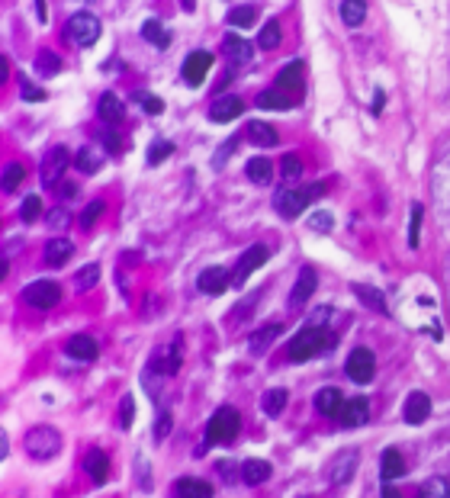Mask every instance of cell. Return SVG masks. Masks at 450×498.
<instances>
[{
  "label": "cell",
  "instance_id": "obj_5",
  "mask_svg": "<svg viewBox=\"0 0 450 498\" xmlns=\"http://www.w3.org/2000/svg\"><path fill=\"white\" fill-rule=\"evenodd\" d=\"M68 164H71V155H68V148L64 145H55V148H49L45 151V158H42V174H39V180H42V187H58L62 183V174L68 170Z\"/></svg>",
  "mask_w": 450,
  "mask_h": 498
},
{
  "label": "cell",
  "instance_id": "obj_42",
  "mask_svg": "<svg viewBox=\"0 0 450 498\" xmlns=\"http://www.w3.org/2000/svg\"><path fill=\"white\" fill-rule=\"evenodd\" d=\"M23 180H26V170H23V164H7V168H4V190H7V193L20 190Z\"/></svg>",
  "mask_w": 450,
  "mask_h": 498
},
{
  "label": "cell",
  "instance_id": "obj_7",
  "mask_svg": "<svg viewBox=\"0 0 450 498\" xmlns=\"http://www.w3.org/2000/svg\"><path fill=\"white\" fill-rule=\"evenodd\" d=\"M357 460H360V450L357 447H347V450H338L332 456V463H328V479L334 485H347L357 473Z\"/></svg>",
  "mask_w": 450,
  "mask_h": 498
},
{
  "label": "cell",
  "instance_id": "obj_58",
  "mask_svg": "<svg viewBox=\"0 0 450 498\" xmlns=\"http://www.w3.org/2000/svg\"><path fill=\"white\" fill-rule=\"evenodd\" d=\"M58 197H62V199H71V197H74V193H77V183H71V180H64V183H58Z\"/></svg>",
  "mask_w": 450,
  "mask_h": 498
},
{
  "label": "cell",
  "instance_id": "obj_17",
  "mask_svg": "<svg viewBox=\"0 0 450 498\" xmlns=\"http://www.w3.org/2000/svg\"><path fill=\"white\" fill-rule=\"evenodd\" d=\"M244 112V103L238 97H215V103L209 106V120L213 122H232Z\"/></svg>",
  "mask_w": 450,
  "mask_h": 498
},
{
  "label": "cell",
  "instance_id": "obj_31",
  "mask_svg": "<svg viewBox=\"0 0 450 498\" xmlns=\"http://www.w3.org/2000/svg\"><path fill=\"white\" fill-rule=\"evenodd\" d=\"M244 174H248L251 183H257V187H267V183L274 180V164H270L267 158H251L248 168H244Z\"/></svg>",
  "mask_w": 450,
  "mask_h": 498
},
{
  "label": "cell",
  "instance_id": "obj_30",
  "mask_svg": "<svg viewBox=\"0 0 450 498\" xmlns=\"http://www.w3.org/2000/svg\"><path fill=\"white\" fill-rule=\"evenodd\" d=\"M225 55L232 58L235 64H248L251 58H254V45L244 42V39H238V35H225Z\"/></svg>",
  "mask_w": 450,
  "mask_h": 498
},
{
  "label": "cell",
  "instance_id": "obj_2",
  "mask_svg": "<svg viewBox=\"0 0 450 498\" xmlns=\"http://www.w3.org/2000/svg\"><path fill=\"white\" fill-rule=\"evenodd\" d=\"M238 431H242V415L232 405H222L206 424V447L209 444H222L225 447V444H232L238 437Z\"/></svg>",
  "mask_w": 450,
  "mask_h": 498
},
{
  "label": "cell",
  "instance_id": "obj_52",
  "mask_svg": "<svg viewBox=\"0 0 450 498\" xmlns=\"http://www.w3.org/2000/svg\"><path fill=\"white\" fill-rule=\"evenodd\" d=\"M100 139H103L106 151H113V155H119V151H123V141L116 139V132H113V126H106V129H103V135H100Z\"/></svg>",
  "mask_w": 450,
  "mask_h": 498
},
{
  "label": "cell",
  "instance_id": "obj_20",
  "mask_svg": "<svg viewBox=\"0 0 450 498\" xmlns=\"http://www.w3.org/2000/svg\"><path fill=\"white\" fill-rule=\"evenodd\" d=\"M380 476H383V482H395L399 476H405V456H402L395 447L383 450V456H380Z\"/></svg>",
  "mask_w": 450,
  "mask_h": 498
},
{
  "label": "cell",
  "instance_id": "obj_45",
  "mask_svg": "<svg viewBox=\"0 0 450 498\" xmlns=\"http://www.w3.org/2000/svg\"><path fill=\"white\" fill-rule=\"evenodd\" d=\"M103 209H106L103 199H94V203H90L87 209H84V216H81V225H84V228H94V222H97V219L103 216Z\"/></svg>",
  "mask_w": 450,
  "mask_h": 498
},
{
  "label": "cell",
  "instance_id": "obj_48",
  "mask_svg": "<svg viewBox=\"0 0 450 498\" xmlns=\"http://www.w3.org/2000/svg\"><path fill=\"white\" fill-rule=\"evenodd\" d=\"M135 100L142 103V110L152 112V116H158V112H164V103H161L154 93H135Z\"/></svg>",
  "mask_w": 450,
  "mask_h": 498
},
{
  "label": "cell",
  "instance_id": "obj_56",
  "mask_svg": "<svg viewBox=\"0 0 450 498\" xmlns=\"http://www.w3.org/2000/svg\"><path fill=\"white\" fill-rule=\"evenodd\" d=\"M45 222H49L52 228H64V225H68V212H64V209H52L49 216H45Z\"/></svg>",
  "mask_w": 450,
  "mask_h": 498
},
{
  "label": "cell",
  "instance_id": "obj_50",
  "mask_svg": "<svg viewBox=\"0 0 450 498\" xmlns=\"http://www.w3.org/2000/svg\"><path fill=\"white\" fill-rule=\"evenodd\" d=\"M167 431H171V412H161L154 421V441H164Z\"/></svg>",
  "mask_w": 450,
  "mask_h": 498
},
{
  "label": "cell",
  "instance_id": "obj_29",
  "mask_svg": "<svg viewBox=\"0 0 450 498\" xmlns=\"http://www.w3.org/2000/svg\"><path fill=\"white\" fill-rule=\"evenodd\" d=\"M103 151H100V148H94V145H87V148H81V151H77V158H74V164H77V170H81V174H97L100 168H103Z\"/></svg>",
  "mask_w": 450,
  "mask_h": 498
},
{
  "label": "cell",
  "instance_id": "obj_18",
  "mask_svg": "<svg viewBox=\"0 0 450 498\" xmlns=\"http://www.w3.org/2000/svg\"><path fill=\"white\" fill-rule=\"evenodd\" d=\"M431 415V399L424 393H412L405 399V408H402V418L409 421V424H424Z\"/></svg>",
  "mask_w": 450,
  "mask_h": 498
},
{
  "label": "cell",
  "instance_id": "obj_28",
  "mask_svg": "<svg viewBox=\"0 0 450 498\" xmlns=\"http://www.w3.org/2000/svg\"><path fill=\"white\" fill-rule=\"evenodd\" d=\"M248 139L254 141L257 148H274V145H277V129L270 126V122L251 120L248 122Z\"/></svg>",
  "mask_w": 450,
  "mask_h": 498
},
{
  "label": "cell",
  "instance_id": "obj_6",
  "mask_svg": "<svg viewBox=\"0 0 450 498\" xmlns=\"http://www.w3.org/2000/svg\"><path fill=\"white\" fill-rule=\"evenodd\" d=\"M68 39L74 45H81V49H87V45H94L100 39V20L94 13H74L68 20Z\"/></svg>",
  "mask_w": 450,
  "mask_h": 498
},
{
  "label": "cell",
  "instance_id": "obj_1",
  "mask_svg": "<svg viewBox=\"0 0 450 498\" xmlns=\"http://www.w3.org/2000/svg\"><path fill=\"white\" fill-rule=\"evenodd\" d=\"M334 341H338V337H334L332 331L312 322L309 328H303L296 337H293L290 347H286V354H290L293 364H305V360H312V357H319V354H325L328 347H334Z\"/></svg>",
  "mask_w": 450,
  "mask_h": 498
},
{
  "label": "cell",
  "instance_id": "obj_43",
  "mask_svg": "<svg viewBox=\"0 0 450 498\" xmlns=\"http://www.w3.org/2000/svg\"><path fill=\"white\" fill-rule=\"evenodd\" d=\"M280 177L283 180H299L303 177V161H299L296 155H283V161H280Z\"/></svg>",
  "mask_w": 450,
  "mask_h": 498
},
{
  "label": "cell",
  "instance_id": "obj_34",
  "mask_svg": "<svg viewBox=\"0 0 450 498\" xmlns=\"http://www.w3.org/2000/svg\"><path fill=\"white\" fill-rule=\"evenodd\" d=\"M286 402H290V393H286V389H267V393H264V399H261L264 415H270V418L283 415Z\"/></svg>",
  "mask_w": 450,
  "mask_h": 498
},
{
  "label": "cell",
  "instance_id": "obj_15",
  "mask_svg": "<svg viewBox=\"0 0 450 498\" xmlns=\"http://www.w3.org/2000/svg\"><path fill=\"white\" fill-rule=\"evenodd\" d=\"M152 366L154 373H161V376H174V373L180 370V341L171 344V347H161V351H154L152 357Z\"/></svg>",
  "mask_w": 450,
  "mask_h": 498
},
{
  "label": "cell",
  "instance_id": "obj_44",
  "mask_svg": "<svg viewBox=\"0 0 450 498\" xmlns=\"http://www.w3.org/2000/svg\"><path fill=\"white\" fill-rule=\"evenodd\" d=\"M174 155V141H154L152 145V151H148V164H152V168H158L161 161H164V158H171Z\"/></svg>",
  "mask_w": 450,
  "mask_h": 498
},
{
  "label": "cell",
  "instance_id": "obj_22",
  "mask_svg": "<svg viewBox=\"0 0 450 498\" xmlns=\"http://www.w3.org/2000/svg\"><path fill=\"white\" fill-rule=\"evenodd\" d=\"M84 470H87V476L97 485L106 482V479H110V456H106L103 450H90V453L84 456Z\"/></svg>",
  "mask_w": 450,
  "mask_h": 498
},
{
  "label": "cell",
  "instance_id": "obj_8",
  "mask_svg": "<svg viewBox=\"0 0 450 498\" xmlns=\"http://www.w3.org/2000/svg\"><path fill=\"white\" fill-rule=\"evenodd\" d=\"M347 376L354 379V383H370L376 373V357L370 347H354L351 354H347V364H344Z\"/></svg>",
  "mask_w": 450,
  "mask_h": 498
},
{
  "label": "cell",
  "instance_id": "obj_12",
  "mask_svg": "<svg viewBox=\"0 0 450 498\" xmlns=\"http://www.w3.org/2000/svg\"><path fill=\"white\" fill-rule=\"evenodd\" d=\"M229 270L225 267H206L200 274V280H196V286H200V293H206V296H219V293H225L229 289Z\"/></svg>",
  "mask_w": 450,
  "mask_h": 498
},
{
  "label": "cell",
  "instance_id": "obj_26",
  "mask_svg": "<svg viewBox=\"0 0 450 498\" xmlns=\"http://www.w3.org/2000/svg\"><path fill=\"white\" fill-rule=\"evenodd\" d=\"M97 112H100V120H103L106 126H119V122H123V116H125L123 100H119L116 93H103V97H100V103H97Z\"/></svg>",
  "mask_w": 450,
  "mask_h": 498
},
{
  "label": "cell",
  "instance_id": "obj_16",
  "mask_svg": "<svg viewBox=\"0 0 450 498\" xmlns=\"http://www.w3.org/2000/svg\"><path fill=\"white\" fill-rule=\"evenodd\" d=\"M64 351H68V357L81 360V364H90V360H97L100 347H97V341H94L90 335H74V337H68Z\"/></svg>",
  "mask_w": 450,
  "mask_h": 498
},
{
  "label": "cell",
  "instance_id": "obj_47",
  "mask_svg": "<svg viewBox=\"0 0 450 498\" xmlns=\"http://www.w3.org/2000/svg\"><path fill=\"white\" fill-rule=\"evenodd\" d=\"M309 225H312V232H332L334 219H332V212H312Z\"/></svg>",
  "mask_w": 450,
  "mask_h": 498
},
{
  "label": "cell",
  "instance_id": "obj_25",
  "mask_svg": "<svg viewBox=\"0 0 450 498\" xmlns=\"http://www.w3.org/2000/svg\"><path fill=\"white\" fill-rule=\"evenodd\" d=\"M174 495L177 498H213V485L203 482V479L184 476V479H177V485H174Z\"/></svg>",
  "mask_w": 450,
  "mask_h": 498
},
{
  "label": "cell",
  "instance_id": "obj_54",
  "mask_svg": "<svg viewBox=\"0 0 450 498\" xmlns=\"http://www.w3.org/2000/svg\"><path fill=\"white\" fill-rule=\"evenodd\" d=\"M132 415H135V402H132V395H125L123 408H119V421H123V428H129V424H132Z\"/></svg>",
  "mask_w": 450,
  "mask_h": 498
},
{
  "label": "cell",
  "instance_id": "obj_14",
  "mask_svg": "<svg viewBox=\"0 0 450 498\" xmlns=\"http://www.w3.org/2000/svg\"><path fill=\"white\" fill-rule=\"evenodd\" d=\"M367 418H370L367 399H351V402H344V408H341V415H338L341 428H347V431L360 428V424H367Z\"/></svg>",
  "mask_w": 450,
  "mask_h": 498
},
{
  "label": "cell",
  "instance_id": "obj_27",
  "mask_svg": "<svg viewBox=\"0 0 450 498\" xmlns=\"http://www.w3.org/2000/svg\"><path fill=\"white\" fill-rule=\"evenodd\" d=\"M71 254H74V245H71L68 238H52L49 245H45V264H49V267H64L71 260Z\"/></svg>",
  "mask_w": 450,
  "mask_h": 498
},
{
  "label": "cell",
  "instance_id": "obj_33",
  "mask_svg": "<svg viewBox=\"0 0 450 498\" xmlns=\"http://www.w3.org/2000/svg\"><path fill=\"white\" fill-rule=\"evenodd\" d=\"M270 463L267 460H248V463H242V479H244V485H261V482H267L270 479Z\"/></svg>",
  "mask_w": 450,
  "mask_h": 498
},
{
  "label": "cell",
  "instance_id": "obj_21",
  "mask_svg": "<svg viewBox=\"0 0 450 498\" xmlns=\"http://www.w3.org/2000/svg\"><path fill=\"white\" fill-rule=\"evenodd\" d=\"M274 209L283 219H296L299 212L305 209V203H303V197H299V190H280L277 197H274Z\"/></svg>",
  "mask_w": 450,
  "mask_h": 498
},
{
  "label": "cell",
  "instance_id": "obj_49",
  "mask_svg": "<svg viewBox=\"0 0 450 498\" xmlns=\"http://www.w3.org/2000/svg\"><path fill=\"white\" fill-rule=\"evenodd\" d=\"M418 228H422V206H412V225H409V245L418 248Z\"/></svg>",
  "mask_w": 450,
  "mask_h": 498
},
{
  "label": "cell",
  "instance_id": "obj_55",
  "mask_svg": "<svg viewBox=\"0 0 450 498\" xmlns=\"http://www.w3.org/2000/svg\"><path fill=\"white\" fill-rule=\"evenodd\" d=\"M215 473H219V476H225V482H235L238 466L232 463V460H219V463H215Z\"/></svg>",
  "mask_w": 450,
  "mask_h": 498
},
{
  "label": "cell",
  "instance_id": "obj_9",
  "mask_svg": "<svg viewBox=\"0 0 450 498\" xmlns=\"http://www.w3.org/2000/svg\"><path fill=\"white\" fill-rule=\"evenodd\" d=\"M267 257H270V248L267 245H251L248 251L238 257V267H235V283H238V286H244V283H248V277L254 274L257 267L267 264Z\"/></svg>",
  "mask_w": 450,
  "mask_h": 498
},
{
  "label": "cell",
  "instance_id": "obj_10",
  "mask_svg": "<svg viewBox=\"0 0 450 498\" xmlns=\"http://www.w3.org/2000/svg\"><path fill=\"white\" fill-rule=\"evenodd\" d=\"M209 68H213V55L209 52H190L187 62H184V81L190 87H200L206 81Z\"/></svg>",
  "mask_w": 450,
  "mask_h": 498
},
{
  "label": "cell",
  "instance_id": "obj_19",
  "mask_svg": "<svg viewBox=\"0 0 450 498\" xmlns=\"http://www.w3.org/2000/svg\"><path fill=\"white\" fill-rule=\"evenodd\" d=\"M303 62H290L283 71H280V78H277V91L290 93V97H299L303 93Z\"/></svg>",
  "mask_w": 450,
  "mask_h": 498
},
{
  "label": "cell",
  "instance_id": "obj_46",
  "mask_svg": "<svg viewBox=\"0 0 450 498\" xmlns=\"http://www.w3.org/2000/svg\"><path fill=\"white\" fill-rule=\"evenodd\" d=\"M20 216H23V222H35V219L42 216V199L39 197H26V199H23Z\"/></svg>",
  "mask_w": 450,
  "mask_h": 498
},
{
  "label": "cell",
  "instance_id": "obj_13",
  "mask_svg": "<svg viewBox=\"0 0 450 498\" xmlns=\"http://www.w3.org/2000/svg\"><path fill=\"white\" fill-rule=\"evenodd\" d=\"M280 335H283V325H280V322H267V325H261V328H257L254 335L248 337V351L254 354V357H261V354H267V351H270V344L277 341Z\"/></svg>",
  "mask_w": 450,
  "mask_h": 498
},
{
  "label": "cell",
  "instance_id": "obj_63",
  "mask_svg": "<svg viewBox=\"0 0 450 498\" xmlns=\"http://www.w3.org/2000/svg\"><path fill=\"white\" fill-rule=\"evenodd\" d=\"M180 7L187 10V13H193V7H196V0H180Z\"/></svg>",
  "mask_w": 450,
  "mask_h": 498
},
{
  "label": "cell",
  "instance_id": "obj_41",
  "mask_svg": "<svg viewBox=\"0 0 450 498\" xmlns=\"http://www.w3.org/2000/svg\"><path fill=\"white\" fill-rule=\"evenodd\" d=\"M254 20H257V10L251 7V4H244V7H235V10L229 13V23H232V26H238V29H248Z\"/></svg>",
  "mask_w": 450,
  "mask_h": 498
},
{
  "label": "cell",
  "instance_id": "obj_62",
  "mask_svg": "<svg viewBox=\"0 0 450 498\" xmlns=\"http://www.w3.org/2000/svg\"><path fill=\"white\" fill-rule=\"evenodd\" d=\"M10 78V62L7 58H0V81H7Z\"/></svg>",
  "mask_w": 450,
  "mask_h": 498
},
{
  "label": "cell",
  "instance_id": "obj_60",
  "mask_svg": "<svg viewBox=\"0 0 450 498\" xmlns=\"http://www.w3.org/2000/svg\"><path fill=\"white\" fill-rule=\"evenodd\" d=\"M383 106H386V93L376 91V93H373V112H376V116L383 112Z\"/></svg>",
  "mask_w": 450,
  "mask_h": 498
},
{
  "label": "cell",
  "instance_id": "obj_35",
  "mask_svg": "<svg viewBox=\"0 0 450 498\" xmlns=\"http://www.w3.org/2000/svg\"><path fill=\"white\" fill-rule=\"evenodd\" d=\"M142 39H148V42L158 45V49H167V45H171V33H167V29L161 26L158 20H145V23H142Z\"/></svg>",
  "mask_w": 450,
  "mask_h": 498
},
{
  "label": "cell",
  "instance_id": "obj_61",
  "mask_svg": "<svg viewBox=\"0 0 450 498\" xmlns=\"http://www.w3.org/2000/svg\"><path fill=\"white\" fill-rule=\"evenodd\" d=\"M383 498H402V495H399V489H395L393 482H386V485H383Z\"/></svg>",
  "mask_w": 450,
  "mask_h": 498
},
{
  "label": "cell",
  "instance_id": "obj_39",
  "mask_svg": "<svg viewBox=\"0 0 450 498\" xmlns=\"http://www.w3.org/2000/svg\"><path fill=\"white\" fill-rule=\"evenodd\" d=\"M97 280H100V267L97 264L81 267V270H77V280H74L77 293H87V289H94V286H97Z\"/></svg>",
  "mask_w": 450,
  "mask_h": 498
},
{
  "label": "cell",
  "instance_id": "obj_4",
  "mask_svg": "<svg viewBox=\"0 0 450 498\" xmlns=\"http://www.w3.org/2000/svg\"><path fill=\"white\" fill-rule=\"evenodd\" d=\"M23 302L26 306H33V309H55L58 302H62V286L52 280H35L29 283L26 289H23Z\"/></svg>",
  "mask_w": 450,
  "mask_h": 498
},
{
  "label": "cell",
  "instance_id": "obj_23",
  "mask_svg": "<svg viewBox=\"0 0 450 498\" xmlns=\"http://www.w3.org/2000/svg\"><path fill=\"white\" fill-rule=\"evenodd\" d=\"M315 408H319L322 415H328V418H338L341 408H344V395H341L334 386H325V389L315 393Z\"/></svg>",
  "mask_w": 450,
  "mask_h": 498
},
{
  "label": "cell",
  "instance_id": "obj_53",
  "mask_svg": "<svg viewBox=\"0 0 450 498\" xmlns=\"http://www.w3.org/2000/svg\"><path fill=\"white\" fill-rule=\"evenodd\" d=\"M20 87H23V97H26L29 103H39V100H45V91H39V87H33L26 78H20Z\"/></svg>",
  "mask_w": 450,
  "mask_h": 498
},
{
  "label": "cell",
  "instance_id": "obj_40",
  "mask_svg": "<svg viewBox=\"0 0 450 498\" xmlns=\"http://www.w3.org/2000/svg\"><path fill=\"white\" fill-rule=\"evenodd\" d=\"M257 45H261V49H277V45H280V26H277V20L264 23L261 35H257Z\"/></svg>",
  "mask_w": 450,
  "mask_h": 498
},
{
  "label": "cell",
  "instance_id": "obj_51",
  "mask_svg": "<svg viewBox=\"0 0 450 498\" xmlns=\"http://www.w3.org/2000/svg\"><path fill=\"white\" fill-rule=\"evenodd\" d=\"M322 193H325V183H309V187L299 190V197H303V203H305V206H309L312 199H319Z\"/></svg>",
  "mask_w": 450,
  "mask_h": 498
},
{
  "label": "cell",
  "instance_id": "obj_24",
  "mask_svg": "<svg viewBox=\"0 0 450 498\" xmlns=\"http://www.w3.org/2000/svg\"><path fill=\"white\" fill-rule=\"evenodd\" d=\"M351 293L357 296V299H364V306H367V309L383 312V315H386V312H389L386 296H383L376 286H367V283H351Z\"/></svg>",
  "mask_w": 450,
  "mask_h": 498
},
{
  "label": "cell",
  "instance_id": "obj_38",
  "mask_svg": "<svg viewBox=\"0 0 450 498\" xmlns=\"http://www.w3.org/2000/svg\"><path fill=\"white\" fill-rule=\"evenodd\" d=\"M35 71H39L42 78H55L58 71H62V58L55 52H39L35 55Z\"/></svg>",
  "mask_w": 450,
  "mask_h": 498
},
{
  "label": "cell",
  "instance_id": "obj_3",
  "mask_svg": "<svg viewBox=\"0 0 450 498\" xmlns=\"http://www.w3.org/2000/svg\"><path fill=\"white\" fill-rule=\"evenodd\" d=\"M23 447H26V453L35 456V460H52V456L62 450V434H58L55 428H49V424H45V428L39 424V428H33L26 434Z\"/></svg>",
  "mask_w": 450,
  "mask_h": 498
},
{
  "label": "cell",
  "instance_id": "obj_32",
  "mask_svg": "<svg viewBox=\"0 0 450 498\" xmlns=\"http://www.w3.org/2000/svg\"><path fill=\"white\" fill-rule=\"evenodd\" d=\"M257 106H261V110H290V106H296V97L277 91V87H270V91H264L261 97H257Z\"/></svg>",
  "mask_w": 450,
  "mask_h": 498
},
{
  "label": "cell",
  "instance_id": "obj_59",
  "mask_svg": "<svg viewBox=\"0 0 450 498\" xmlns=\"http://www.w3.org/2000/svg\"><path fill=\"white\" fill-rule=\"evenodd\" d=\"M35 16H39L42 26L49 23V7H45V0H35Z\"/></svg>",
  "mask_w": 450,
  "mask_h": 498
},
{
  "label": "cell",
  "instance_id": "obj_37",
  "mask_svg": "<svg viewBox=\"0 0 450 498\" xmlns=\"http://www.w3.org/2000/svg\"><path fill=\"white\" fill-rule=\"evenodd\" d=\"M418 498H450V482L441 476L424 479L422 489H418Z\"/></svg>",
  "mask_w": 450,
  "mask_h": 498
},
{
  "label": "cell",
  "instance_id": "obj_11",
  "mask_svg": "<svg viewBox=\"0 0 450 498\" xmlns=\"http://www.w3.org/2000/svg\"><path fill=\"white\" fill-rule=\"evenodd\" d=\"M315 286H319V277H315V270H312V267H305L303 274H299L296 286H293V293H290V309H293V312H299V309H303L305 302L312 299V293H315Z\"/></svg>",
  "mask_w": 450,
  "mask_h": 498
},
{
  "label": "cell",
  "instance_id": "obj_36",
  "mask_svg": "<svg viewBox=\"0 0 450 498\" xmlns=\"http://www.w3.org/2000/svg\"><path fill=\"white\" fill-rule=\"evenodd\" d=\"M341 20H344L347 26H360V23L367 20V4H364V0H344V4H341Z\"/></svg>",
  "mask_w": 450,
  "mask_h": 498
},
{
  "label": "cell",
  "instance_id": "obj_57",
  "mask_svg": "<svg viewBox=\"0 0 450 498\" xmlns=\"http://www.w3.org/2000/svg\"><path fill=\"white\" fill-rule=\"evenodd\" d=\"M232 151H235V139H229V141H225V145H222V151L213 158V164H215V168H222V161H229V158H232Z\"/></svg>",
  "mask_w": 450,
  "mask_h": 498
}]
</instances>
